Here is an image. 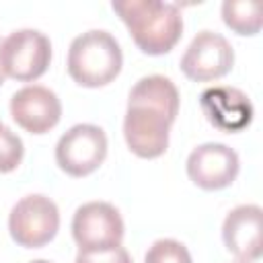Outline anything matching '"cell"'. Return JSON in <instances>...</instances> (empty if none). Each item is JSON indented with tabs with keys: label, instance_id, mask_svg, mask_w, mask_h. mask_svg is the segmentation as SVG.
<instances>
[{
	"label": "cell",
	"instance_id": "12",
	"mask_svg": "<svg viewBox=\"0 0 263 263\" xmlns=\"http://www.w3.org/2000/svg\"><path fill=\"white\" fill-rule=\"evenodd\" d=\"M201 111L208 121L222 132H240L253 121V105L249 97L234 86H214L199 97Z\"/></svg>",
	"mask_w": 263,
	"mask_h": 263
},
{
	"label": "cell",
	"instance_id": "16",
	"mask_svg": "<svg viewBox=\"0 0 263 263\" xmlns=\"http://www.w3.org/2000/svg\"><path fill=\"white\" fill-rule=\"evenodd\" d=\"M23 140L0 123V173H10L23 162Z\"/></svg>",
	"mask_w": 263,
	"mask_h": 263
},
{
	"label": "cell",
	"instance_id": "13",
	"mask_svg": "<svg viewBox=\"0 0 263 263\" xmlns=\"http://www.w3.org/2000/svg\"><path fill=\"white\" fill-rule=\"evenodd\" d=\"M179 90L173 84L171 78L160 76V74H152V76H144L140 78L127 99V105H146L152 107L164 115H168L171 119H177L179 113Z\"/></svg>",
	"mask_w": 263,
	"mask_h": 263
},
{
	"label": "cell",
	"instance_id": "7",
	"mask_svg": "<svg viewBox=\"0 0 263 263\" xmlns=\"http://www.w3.org/2000/svg\"><path fill=\"white\" fill-rule=\"evenodd\" d=\"M234 64L230 41L214 31H199L181 58V72L193 82H210L226 76Z\"/></svg>",
	"mask_w": 263,
	"mask_h": 263
},
{
	"label": "cell",
	"instance_id": "19",
	"mask_svg": "<svg viewBox=\"0 0 263 263\" xmlns=\"http://www.w3.org/2000/svg\"><path fill=\"white\" fill-rule=\"evenodd\" d=\"M31 263H49V261H45V259H37V261H31Z\"/></svg>",
	"mask_w": 263,
	"mask_h": 263
},
{
	"label": "cell",
	"instance_id": "3",
	"mask_svg": "<svg viewBox=\"0 0 263 263\" xmlns=\"http://www.w3.org/2000/svg\"><path fill=\"white\" fill-rule=\"evenodd\" d=\"M49 62L51 43L37 29H18L0 41V68L12 80L33 82L45 74Z\"/></svg>",
	"mask_w": 263,
	"mask_h": 263
},
{
	"label": "cell",
	"instance_id": "20",
	"mask_svg": "<svg viewBox=\"0 0 263 263\" xmlns=\"http://www.w3.org/2000/svg\"><path fill=\"white\" fill-rule=\"evenodd\" d=\"M232 263H253V261H232Z\"/></svg>",
	"mask_w": 263,
	"mask_h": 263
},
{
	"label": "cell",
	"instance_id": "2",
	"mask_svg": "<svg viewBox=\"0 0 263 263\" xmlns=\"http://www.w3.org/2000/svg\"><path fill=\"white\" fill-rule=\"evenodd\" d=\"M123 66V53L117 39L103 29H90L78 35L68 49V74L86 88H99L113 82Z\"/></svg>",
	"mask_w": 263,
	"mask_h": 263
},
{
	"label": "cell",
	"instance_id": "17",
	"mask_svg": "<svg viewBox=\"0 0 263 263\" xmlns=\"http://www.w3.org/2000/svg\"><path fill=\"white\" fill-rule=\"evenodd\" d=\"M74 263H132V257L119 245L105 251H78Z\"/></svg>",
	"mask_w": 263,
	"mask_h": 263
},
{
	"label": "cell",
	"instance_id": "10",
	"mask_svg": "<svg viewBox=\"0 0 263 263\" xmlns=\"http://www.w3.org/2000/svg\"><path fill=\"white\" fill-rule=\"evenodd\" d=\"M10 115L29 134H45L60 123L62 103L47 86L31 84L16 90L10 99Z\"/></svg>",
	"mask_w": 263,
	"mask_h": 263
},
{
	"label": "cell",
	"instance_id": "15",
	"mask_svg": "<svg viewBox=\"0 0 263 263\" xmlns=\"http://www.w3.org/2000/svg\"><path fill=\"white\" fill-rule=\"evenodd\" d=\"M144 263H193L187 247L175 238H160L152 242Z\"/></svg>",
	"mask_w": 263,
	"mask_h": 263
},
{
	"label": "cell",
	"instance_id": "18",
	"mask_svg": "<svg viewBox=\"0 0 263 263\" xmlns=\"http://www.w3.org/2000/svg\"><path fill=\"white\" fill-rule=\"evenodd\" d=\"M0 41H2V39H0ZM4 78H6V76H4V74H2V68H0V84H2V82H4Z\"/></svg>",
	"mask_w": 263,
	"mask_h": 263
},
{
	"label": "cell",
	"instance_id": "1",
	"mask_svg": "<svg viewBox=\"0 0 263 263\" xmlns=\"http://www.w3.org/2000/svg\"><path fill=\"white\" fill-rule=\"evenodd\" d=\"M111 6L125 23L138 49L148 55L168 53L183 35V16L177 4L158 0H115Z\"/></svg>",
	"mask_w": 263,
	"mask_h": 263
},
{
	"label": "cell",
	"instance_id": "14",
	"mask_svg": "<svg viewBox=\"0 0 263 263\" xmlns=\"http://www.w3.org/2000/svg\"><path fill=\"white\" fill-rule=\"evenodd\" d=\"M222 21L236 35H257L263 25L261 6L251 0H226L222 2Z\"/></svg>",
	"mask_w": 263,
	"mask_h": 263
},
{
	"label": "cell",
	"instance_id": "4",
	"mask_svg": "<svg viewBox=\"0 0 263 263\" xmlns=\"http://www.w3.org/2000/svg\"><path fill=\"white\" fill-rule=\"evenodd\" d=\"M8 230L12 240L25 249L45 247L60 230V210L41 193L25 195L10 210Z\"/></svg>",
	"mask_w": 263,
	"mask_h": 263
},
{
	"label": "cell",
	"instance_id": "11",
	"mask_svg": "<svg viewBox=\"0 0 263 263\" xmlns=\"http://www.w3.org/2000/svg\"><path fill=\"white\" fill-rule=\"evenodd\" d=\"M222 240L238 261H257L263 253V210L255 203L230 210L222 224Z\"/></svg>",
	"mask_w": 263,
	"mask_h": 263
},
{
	"label": "cell",
	"instance_id": "9",
	"mask_svg": "<svg viewBox=\"0 0 263 263\" xmlns=\"http://www.w3.org/2000/svg\"><path fill=\"white\" fill-rule=\"evenodd\" d=\"M238 154L226 144L218 142L197 146L187 158L189 179L205 191H218L232 185L238 175Z\"/></svg>",
	"mask_w": 263,
	"mask_h": 263
},
{
	"label": "cell",
	"instance_id": "6",
	"mask_svg": "<svg viewBox=\"0 0 263 263\" xmlns=\"http://www.w3.org/2000/svg\"><path fill=\"white\" fill-rule=\"evenodd\" d=\"M123 220L115 205L107 201H88L74 212L72 236L80 251H105L123 240Z\"/></svg>",
	"mask_w": 263,
	"mask_h": 263
},
{
	"label": "cell",
	"instance_id": "5",
	"mask_svg": "<svg viewBox=\"0 0 263 263\" xmlns=\"http://www.w3.org/2000/svg\"><path fill=\"white\" fill-rule=\"evenodd\" d=\"M107 156V136L99 125L78 123L55 144V162L70 177L95 173Z\"/></svg>",
	"mask_w": 263,
	"mask_h": 263
},
{
	"label": "cell",
	"instance_id": "8",
	"mask_svg": "<svg viewBox=\"0 0 263 263\" xmlns=\"http://www.w3.org/2000/svg\"><path fill=\"white\" fill-rule=\"evenodd\" d=\"M175 119L146 107L127 105L123 119V136L127 148L140 158H158L168 148V132Z\"/></svg>",
	"mask_w": 263,
	"mask_h": 263
}]
</instances>
